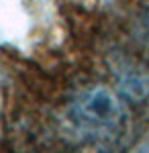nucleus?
I'll list each match as a JSON object with an SVG mask.
<instances>
[{
    "label": "nucleus",
    "instance_id": "1",
    "mask_svg": "<svg viewBox=\"0 0 149 153\" xmlns=\"http://www.w3.org/2000/svg\"><path fill=\"white\" fill-rule=\"evenodd\" d=\"M72 118L90 133H110L121 127L125 110L112 92L92 88L72 104Z\"/></svg>",
    "mask_w": 149,
    "mask_h": 153
}]
</instances>
